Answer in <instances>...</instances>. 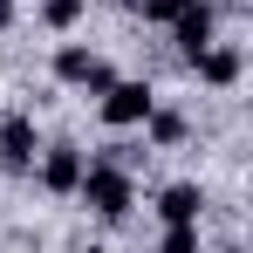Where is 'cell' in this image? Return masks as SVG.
Masks as SVG:
<instances>
[{
	"mask_svg": "<svg viewBox=\"0 0 253 253\" xmlns=\"http://www.w3.org/2000/svg\"><path fill=\"white\" fill-rule=\"evenodd\" d=\"M151 110H158L151 83H110V89H103V124H110V130H137Z\"/></svg>",
	"mask_w": 253,
	"mask_h": 253,
	"instance_id": "obj_3",
	"label": "cell"
},
{
	"mask_svg": "<svg viewBox=\"0 0 253 253\" xmlns=\"http://www.w3.org/2000/svg\"><path fill=\"white\" fill-rule=\"evenodd\" d=\"M83 151H76V144H48L42 151V185L48 192H55V199H69V192H76V185H83Z\"/></svg>",
	"mask_w": 253,
	"mask_h": 253,
	"instance_id": "obj_6",
	"label": "cell"
},
{
	"mask_svg": "<svg viewBox=\"0 0 253 253\" xmlns=\"http://www.w3.org/2000/svg\"><path fill=\"white\" fill-rule=\"evenodd\" d=\"M158 253H199V226H165Z\"/></svg>",
	"mask_w": 253,
	"mask_h": 253,
	"instance_id": "obj_11",
	"label": "cell"
},
{
	"mask_svg": "<svg viewBox=\"0 0 253 253\" xmlns=\"http://www.w3.org/2000/svg\"><path fill=\"white\" fill-rule=\"evenodd\" d=\"M226 253H240V247H226Z\"/></svg>",
	"mask_w": 253,
	"mask_h": 253,
	"instance_id": "obj_14",
	"label": "cell"
},
{
	"mask_svg": "<svg viewBox=\"0 0 253 253\" xmlns=\"http://www.w3.org/2000/svg\"><path fill=\"white\" fill-rule=\"evenodd\" d=\"M83 7H89V0H42V21H48V28H76Z\"/></svg>",
	"mask_w": 253,
	"mask_h": 253,
	"instance_id": "obj_10",
	"label": "cell"
},
{
	"mask_svg": "<svg viewBox=\"0 0 253 253\" xmlns=\"http://www.w3.org/2000/svg\"><path fill=\"white\" fill-rule=\"evenodd\" d=\"M35 151H42V144H35V117H28V110L0 117V165H7V171H28Z\"/></svg>",
	"mask_w": 253,
	"mask_h": 253,
	"instance_id": "obj_4",
	"label": "cell"
},
{
	"mask_svg": "<svg viewBox=\"0 0 253 253\" xmlns=\"http://www.w3.org/2000/svg\"><path fill=\"white\" fill-rule=\"evenodd\" d=\"M199 212H206V192L199 185H165L158 192V219L165 226H199Z\"/></svg>",
	"mask_w": 253,
	"mask_h": 253,
	"instance_id": "obj_8",
	"label": "cell"
},
{
	"mask_svg": "<svg viewBox=\"0 0 253 253\" xmlns=\"http://www.w3.org/2000/svg\"><path fill=\"white\" fill-rule=\"evenodd\" d=\"M0 28H14V0H0Z\"/></svg>",
	"mask_w": 253,
	"mask_h": 253,
	"instance_id": "obj_13",
	"label": "cell"
},
{
	"mask_svg": "<svg viewBox=\"0 0 253 253\" xmlns=\"http://www.w3.org/2000/svg\"><path fill=\"white\" fill-rule=\"evenodd\" d=\"M171 42H178V55H185V62H192L206 42H219V35H212V0H185V7H178V21H171Z\"/></svg>",
	"mask_w": 253,
	"mask_h": 253,
	"instance_id": "obj_5",
	"label": "cell"
},
{
	"mask_svg": "<svg viewBox=\"0 0 253 253\" xmlns=\"http://www.w3.org/2000/svg\"><path fill=\"white\" fill-rule=\"evenodd\" d=\"M76 199H83L89 212H103V219H124V212L137 206V178H130V165H117V158H89Z\"/></svg>",
	"mask_w": 253,
	"mask_h": 253,
	"instance_id": "obj_1",
	"label": "cell"
},
{
	"mask_svg": "<svg viewBox=\"0 0 253 253\" xmlns=\"http://www.w3.org/2000/svg\"><path fill=\"white\" fill-rule=\"evenodd\" d=\"M130 7H137V14H144V21H178V7H185V0H130Z\"/></svg>",
	"mask_w": 253,
	"mask_h": 253,
	"instance_id": "obj_12",
	"label": "cell"
},
{
	"mask_svg": "<svg viewBox=\"0 0 253 253\" xmlns=\"http://www.w3.org/2000/svg\"><path fill=\"white\" fill-rule=\"evenodd\" d=\"M55 83H69V89H89V96H103V89L117 83V69L103 62V55H89V48H55Z\"/></svg>",
	"mask_w": 253,
	"mask_h": 253,
	"instance_id": "obj_2",
	"label": "cell"
},
{
	"mask_svg": "<svg viewBox=\"0 0 253 253\" xmlns=\"http://www.w3.org/2000/svg\"><path fill=\"white\" fill-rule=\"evenodd\" d=\"M192 69H199V83H212V89H233L240 83V69H247V55L233 42H206L199 55H192Z\"/></svg>",
	"mask_w": 253,
	"mask_h": 253,
	"instance_id": "obj_7",
	"label": "cell"
},
{
	"mask_svg": "<svg viewBox=\"0 0 253 253\" xmlns=\"http://www.w3.org/2000/svg\"><path fill=\"white\" fill-rule=\"evenodd\" d=\"M144 130H151V144H178V137H185V117H178V110H151Z\"/></svg>",
	"mask_w": 253,
	"mask_h": 253,
	"instance_id": "obj_9",
	"label": "cell"
},
{
	"mask_svg": "<svg viewBox=\"0 0 253 253\" xmlns=\"http://www.w3.org/2000/svg\"><path fill=\"white\" fill-rule=\"evenodd\" d=\"M89 253H103V247H89Z\"/></svg>",
	"mask_w": 253,
	"mask_h": 253,
	"instance_id": "obj_15",
	"label": "cell"
}]
</instances>
